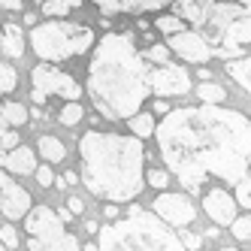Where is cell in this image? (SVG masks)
<instances>
[{
    "label": "cell",
    "mask_w": 251,
    "mask_h": 251,
    "mask_svg": "<svg viewBox=\"0 0 251 251\" xmlns=\"http://www.w3.org/2000/svg\"><path fill=\"white\" fill-rule=\"evenodd\" d=\"M27 209H30V197H27V191L22 185H15V182L0 185V212H3L9 221L25 218Z\"/></svg>",
    "instance_id": "obj_12"
},
{
    "label": "cell",
    "mask_w": 251,
    "mask_h": 251,
    "mask_svg": "<svg viewBox=\"0 0 251 251\" xmlns=\"http://www.w3.org/2000/svg\"><path fill=\"white\" fill-rule=\"evenodd\" d=\"M236 206L251 209V185H248V176L236 182Z\"/></svg>",
    "instance_id": "obj_29"
},
{
    "label": "cell",
    "mask_w": 251,
    "mask_h": 251,
    "mask_svg": "<svg viewBox=\"0 0 251 251\" xmlns=\"http://www.w3.org/2000/svg\"><path fill=\"white\" fill-rule=\"evenodd\" d=\"M218 251H242V248H233V245H230V248H218Z\"/></svg>",
    "instance_id": "obj_41"
},
{
    "label": "cell",
    "mask_w": 251,
    "mask_h": 251,
    "mask_svg": "<svg viewBox=\"0 0 251 251\" xmlns=\"http://www.w3.org/2000/svg\"><path fill=\"white\" fill-rule=\"evenodd\" d=\"M15 85H19V76H15V70H12L9 64H0V94L15 91Z\"/></svg>",
    "instance_id": "obj_27"
},
{
    "label": "cell",
    "mask_w": 251,
    "mask_h": 251,
    "mask_svg": "<svg viewBox=\"0 0 251 251\" xmlns=\"http://www.w3.org/2000/svg\"><path fill=\"white\" fill-rule=\"evenodd\" d=\"M154 112H164V115H167L170 109H167V103H164V100H154Z\"/></svg>",
    "instance_id": "obj_38"
},
{
    "label": "cell",
    "mask_w": 251,
    "mask_h": 251,
    "mask_svg": "<svg viewBox=\"0 0 251 251\" xmlns=\"http://www.w3.org/2000/svg\"><path fill=\"white\" fill-rule=\"evenodd\" d=\"M0 115H3L6 124H15V127L27 121V109L22 103H3V106H0Z\"/></svg>",
    "instance_id": "obj_21"
},
{
    "label": "cell",
    "mask_w": 251,
    "mask_h": 251,
    "mask_svg": "<svg viewBox=\"0 0 251 251\" xmlns=\"http://www.w3.org/2000/svg\"><path fill=\"white\" fill-rule=\"evenodd\" d=\"M3 164H6L9 173L33 176V170H37V157H33V149H27V146H15L9 154H3Z\"/></svg>",
    "instance_id": "obj_15"
},
{
    "label": "cell",
    "mask_w": 251,
    "mask_h": 251,
    "mask_svg": "<svg viewBox=\"0 0 251 251\" xmlns=\"http://www.w3.org/2000/svg\"><path fill=\"white\" fill-rule=\"evenodd\" d=\"M97 248L100 251H185L178 236L154 212L136 206L124 221L97 227Z\"/></svg>",
    "instance_id": "obj_4"
},
{
    "label": "cell",
    "mask_w": 251,
    "mask_h": 251,
    "mask_svg": "<svg viewBox=\"0 0 251 251\" xmlns=\"http://www.w3.org/2000/svg\"><path fill=\"white\" fill-rule=\"evenodd\" d=\"M197 97H200L203 103H221V100H224V88L215 85V82H200V88H197Z\"/></svg>",
    "instance_id": "obj_22"
},
{
    "label": "cell",
    "mask_w": 251,
    "mask_h": 251,
    "mask_svg": "<svg viewBox=\"0 0 251 251\" xmlns=\"http://www.w3.org/2000/svg\"><path fill=\"white\" fill-rule=\"evenodd\" d=\"M227 73L233 76V82H236L242 91H251V61H248V55L230 58L227 61Z\"/></svg>",
    "instance_id": "obj_17"
},
{
    "label": "cell",
    "mask_w": 251,
    "mask_h": 251,
    "mask_svg": "<svg viewBox=\"0 0 251 251\" xmlns=\"http://www.w3.org/2000/svg\"><path fill=\"white\" fill-rule=\"evenodd\" d=\"M58 118H61V124H67V127H76V124L85 118V112H82V106H79L76 100H70L64 109H61V115H58Z\"/></svg>",
    "instance_id": "obj_23"
},
{
    "label": "cell",
    "mask_w": 251,
    "mask_h": 251,
    "mask_svg": "<svg viewBox=\"0 0 251 251\" xmlns=\"http://www.w3.org/2000/svg\"><path fill=\"white\" fill-rule=\"evenodd\" d=\"M30 46H33V55L49 61V64H58L67 61L73 55H82L94 46V30L91 27H82L73 22H61V19H51L43 25H33L30 30Z\"/></svg>",
    "instance_id": "obj_5"
},
{
    "label": "cell",
    "mask_w": 251,
    "mask_h": 251,
    "mask_svg": "<svg viewBox=\"0 0 251 251\" xmlns=\"http://www.w3.org/2000/svg\"><path fill=\"white\" fill-rule=\"evenodd\" d=\"M154 133L164 164L191 194L200 191L209 173L230 185L248 173L251 124L245 112L224 109L218 103L185 106L167 112Z\"/></svg>",
    "instance_id": "obj_1"
},
{
    "label": "cell",
    "mask_w": 251,
    "mask_h": 251,
    "mask_svg": "<svg viewBox=\"0 0 251 251\" xmlns=\"http://www.w3.org/2000/svg\"><path fill=\"white\" fill-rule=\"evenodd\" d=\"M76 6H82V0H46L43 12L49 15V19H64V15L70 9H76Z\"/></svg>",
    "instance_id": "obj_20"
},
{
    "label": "cell",
    "mask_w": 251,
    "mask_h": 251,
    "mask_svg": "<svg viewBox=\"0 0 251 251\" xmlns=\"http://www.w3.org/2000/svg\"><path fill=\"white\" fill-rule=\"evenodd\" d=\"M146 182L151 188H167L170 185V173H164V170H149L146 173Z\"/></svg>",
    "instance_id": "obj_30"
},
{
    "label": "cell",
    "mask_w": 251,
    "mask_h": 251,
    "mask_svg": "<svg viewBox=\"0 0 251 251\" xmlns=\"http://www.w3.org/2000/svg\"><path fill=\"white\" fill-rule=\"evenodd\" d=\"M170 51H176L182 61L188 64H206L212 58V49L203 40V33H194V30H178L170 37Z\"/></svg>",
    "instance_id": "obj_11"
},
{
    "label": "cell",
    "mask_w": 251,
    "mask_h": 251,
    "mask_svg": "<svg viewBox=\"0 0 251 251\" xmlns=\"http://www.w3.org/2000/svg\"><path fill=\"white\" fill-rule=\"evenodd\" d=\"M230 227H233V236H236L239 242H248V236H251V215H236V218L230 221Z\"/></svg>",
    "instance_id": "obj_26"
},
{
    "label": "cell",
    "mask_w": 251,
    "mask_h": 251,
    "mask_svg": "<svg viewBox=\"0 0 251 251\" xmlns=\"http://www.w3.org/2000/svg\"><path fill=\"white\" fill-rule=\"evenodd\" d=\"M178 242H182V248H185V251H197V248H203V239L197 236V233H185V236L178 239Z\"/></svg>",
    "instance_id": "obj_33"
},
{
    "label": "cell",
    "mask_w": 251,
    "mask_h": 251,
    "mask_svg": "<svg viewBox=\"0 0 251 251\" xmlns=\"http://www.w3.org/2000/svg\"><path fill=\"white\" fill-rule=\"evenodd\" d=\"M0 9H9V12H19V9H22V0H0Z\"/></svg>",
    "instance_id": "obj_34"
},
{
    "label": "cell",
    "mask_w": 251,
    "mask_h": 251,
    "mask_svg": "<svg viewBox=\"0 0 251 251\" xmlns=\"http://www.w3.org/2000/svg\"><path fill=\"white\" fill-rule=\"evenodd\" d=\"M15 146H19V133L9 130L6 121H3V115H0V157H3L9 149H15Z\"/></svg>",
    "instance_id": "obj_25"
},
{
    "label": "cell",
    "mask_w": 251,
    "mask_h": 251,
    "mask_svg": "<svg viewBox=\"0 0 251 251\" xmlns=\"http://www.w3.org/2000/svg\"><path fill=\"white\" fill-rule=\"evenodd\" d=\"M82 251H100V248H97V242H85V248H82Z\"/></svg>",
    "instance_id": "obj_39"
},
{
    "label": "cell",
    "mask_w": 251,
    "mask_h": 251,
    "mask_svg": "<svg viewBox=\"0 0 251 251\" xmlns=\"http://www.w3.org/2000/svg\"><path fill=\"white\" fill-rule=\"evenodd\" d=\"M0 242H3L6 248H15V245H19V233H15L12 224H3V227H0Z\"/></svg>",
    "instance_id": "obj_31"
},
{
    "label": "cell",
    "mask_w": 251,
    "mask_h": 251,
    "mask_svg": "<svg viewBox=\"0 0 251 251\" xmlns=\"http://www.w3.org/2000/svg\"><path fill=\"white\" fill-rule=\"evenodd\" d=\"M82 182L100 200L127 203L146 188V151L136 136L88 130L79 139Z\"/></svg>",
    "instance_id": "obj_3"
},
{
    "label": "cell",
    "mask_w": 251,
    "mask_h": 251,
    "mask_svg": "<svg viewBox=\"0 0 251 251\" xmlns=\"http://www.w3.org/2000/svg\"><path fill=\"white\" fill-rule=\"evenodd\" d=\"M251 43V15H239V19H233L224 30H221V37L212 43V55H218L224 61L230 58H242L245 55V49Z\"/></svg>",
    "instance_id": "obj_8"
},
{
    "label": "cell",
    "mask_w": 251,
    "mask_h": 251,
    "mask_svg": "<svg viewBox=\"0 0 251 251\" xmlns=\"http://www.w3.org/2000/svg\"><path fill=\"white\" fill-rule=\"evenodd\" d=\"M103 12H151L160 6H170L173 0H94Z\"/></svg>",
    "instance_id": "obj_14"
},
{
    "label": "cell",
    "mask_w": 251,
    "mask_h": 251,
    "mask_svg": "<svg viewBox=\"0 0 251 251\" xmlns=\"http://www.w3.org/2000/svg\"><path fill=\"white\" fill-rule=\"evenodd\" d=\"M203 209L218 227H230V221L236 218V200L227 191H209L203 200Z\"/></svg>",
    "instance_id": "obj_13"
},
{
    "label": "cell",
    "mask_w": 251,
    "mask_h": 251,
    "mask_svg": "<svg viewBox=\"0 0 251 251\" xmlns=\"http://www.w3.org/2000/svg\"><path fill=\"white\" fill-rule=\"evenodd\" d=\"M67 209L73 212V215H79V212H85V206H82V200L79 197H70V203H67Z\"/></svg>",
    "instance_id": "obj_35"
},
{
    "label": "cell",
    "mask_w": 251,
    "mask_h": 251,
    "mask_svg": "<svg viewBox=\"0 0 251 251\" xmlns=\"http://www.w3.org/2000/svg\"><path fill=\"white\" fill-rule=\"evenodd\" d=\"M0 251H9V248H6V245H3V242H0Z\"/></svg>",
    "instance_id": "obj_42"
},
{
    "label": "cell",
    "mask_w": 251,
    "mask_h": 251,
    "mask_svg": "<svg viewBox=\"0 0 251 251\" xmlns=\"http://www.w3.org/2000/svg\"><path fill=\"white\" fill-rule=\"evenodd\" d=\"M130 130H133L136 139L151 136L154 133V115H149V112H133L130 115Z\"/></svg>",
    "instance_id": "obj_19"
},
{
    "label": "cell",
    "mask_w": 251,
    "mask_h": 251,
    "mask_svg": "<svg viewBox=\"0 0 251 251\" xmlns=\"http://www.w3.org/2000/svg\"><path fill=\"white\" fill-rule=\"evenodd\" d=\"M154 215L167 227H188L197 218V209H194V203L188 200L185 194H170V191H164L160 197H154Z\"/></svg>",
    "instance_id": "obj_10"
},
{
    "label": "cell",
    "mask_w": 251,
    "mask_h": 251,
    "mask_svg": "<svg viewBox=\"0 0 251 251\" xmlns=\"http://www.w3.org/2000/svg\"><path fill=\"white\" fill-rule=\"evenodd\" d=\"M37 151L49 160V164H58V160L67 157V149H64V142H61L58 136H43V139L37 142Z\"/></svg>",
    "instance_id": "obj_18"
},
{
    "label": "cell",
    "mask_w": 251,
    "mask_h": 251,
    "mask_svg": "<svg viewBox=\"0 0 251 251\" xmlns=\"http://www.w3.org/2000/svg\"><path fill=\"white\" fill-rule=\"evenodd\" d=\"M79 182V173H67L64 176V185H76Z\"/></svg>",
    "instance_id": "obj_37"
},
{
    "label": "cell",
    "mask_w": 251,
    "mask_h": 251,
    "mask_svg": "<svg viewBox=\"0 0 251 251\" xmlns=\"http://www.w3.org/2000/svg\"><path fill=\"white\" fill-rule=\"evenodd\" d=\"M149 67L133 46L130 33H106L97 43L91 67H88V94L97 112L106 118H130L146 103Z\"/></svg>",
    "instance_id": "obj_2"
},
{
    "label": "cell",
    "mask_w": 251,
    "mask_h": 251,
    "mask_svg": "<svg viewBox=\"0 0 251 251\" xmlns=\"http://www.w3.org/2000/svg\"><path fill=\"white\" fill-rule=\"evenodd\" d=\"M103 215H106L109 221H115V218H118V206H115V203H106V206H103Z\"/></svg>",
    "instance_id": "obj_36"
},
{
    "label": "cell",
    "mask_w": 251,
    "mask_h": 251,
    "mask_svg": "<svg viewBox=\"0 0 251 251\" xmlns=\"http://www.w3.org/2000/svg\"><path fill=\"white\" fill-rule=\"evenodd\" d=\"M170 55H173V51H170V46H149L146 51H142V61H157V64H167L170 61Z\"/></svg>",
    "instance_id": "obj_28"
},
{
    "label": "cell",
    "mask_w": 251,
    "mask_h": 251,
    "mask_svg": "<svg viewBox=\"0 0 251 251\" xmlns=\"http://www.w3.org/2000/svg\"><path fill=\"white\" fill-rule=\"evenodd\" d=\"M149 91L160 97H176V94H188L191 91V73L176 64H160L146 73Z\"/></svg>",
    "instance_id": "obj_9"
},
{
    "label": "cell",
    "mask_w": 251,
    "mask_h": 251,
    "mask_svg": "<svg viewBox=\"0 0 251 251\" xmlns=\"http://www.w3.org/2000/svg\"><path fill=\"white\" fill-rule=\"evenodd\" d=\"M154 27H157L160 33H167V37H173V33L185 30V22L178 19V15H160V19L154 22Z\"/></svg>",
    "instance_id": "obj_24"
},
{
    "label": "cell",
    "mask_w": 251,
    "mask_h": 251,
    "mask_svg": "<svg viewBox=\"0 0 251 251\" xmlns=\"http://www.w3.org/2000/svg\"><path fill=\"white\" fill-rule=\"evenodd\" d=\"M25 230H27V248L30 251H79V239L67 233L58 212L49 206H33L25 215Z\"/></svg>",
    "instance_id": "obj_6"
},
{
    "label": "cell",
    "mask_w": 251,
    "mask_h": 251,
    "mask_svg": "<svg viewBox=\"0 0 251 251\" xmlns=\"http://www.w3.org/2000/svg\"><path fill=\"white\" fill-rule=\"evenodd\" d=\"M33 173H37V182L43 185V188H49V185H55V173H51V167L46 164V167H37V170H33Z\"/></svg>",
    "instance_id": "obj_32"
},
{
    "label": "cell",
    "mask_w": 251,
    "mask_h": 251,
    "mask_svg": "<svg viewBox=\"0 0 251 251\" xmlns=\"http://www.w3.org/2000/svg\"><path fill=\"white\" fill-rule=\"evenodd\" d=\"M0 49H3L9 58H22L25 55L22 25H3V27H0Z\"/></svg>",
    "instance_id": "obj_16"
},
{
    "label": "cell",
    "mask_w": 251,
    "mask_h": 251,
    "mask_svg": "<svg viewBox=\"0 0 251 251\" xmlns=\"http://www.w3.org/2000/svg\"><path fill=\"white\" fill-rule=\"evenodd\" d=\"M49 94H58L64 100H79L82 85L73 76L61 73L58 67H51L49 61H43L40 67H33V73H30V97H33V103L43 106Z\"/></svg>",
    "instance_id": "obj_7"
},
{
    "label": "cell",
    "mask_w": 251,
    "mask_h": 251,
    "mask_svg": "<svg viewBox=\"0 0 251 251\" xmlns=\"http://www.w3.org/2000/svg\"><path fill=\"white\" fill-rule=\"evenodd\" d=\"M6 182H9V176H6V173H0V185H6Z\"/></svg>",
    "instance_id": "obj_40"
}]
</instances>
